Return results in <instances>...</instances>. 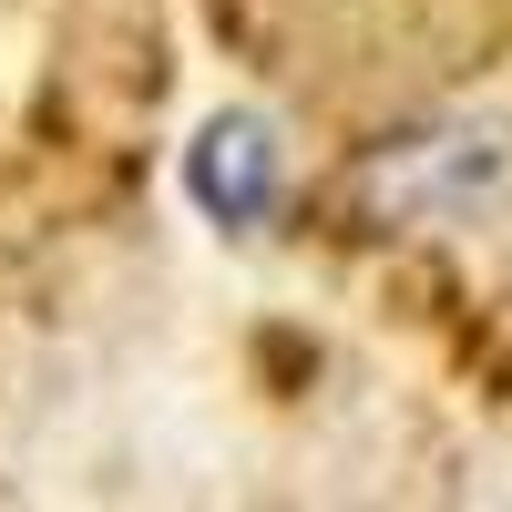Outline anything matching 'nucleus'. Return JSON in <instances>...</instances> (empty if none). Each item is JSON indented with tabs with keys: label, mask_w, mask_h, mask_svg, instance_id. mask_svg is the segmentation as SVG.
Wrapping results in <instances>:
<instances>
[{
	"label": "nucleus",
	"mask_w": 512,
	"mask_h": 512,
	"mask_svg": "<svg viewBox=\"0 0 512 512\" xmlns=\"http://www.w3.org/2000/svg\"><path fill=\"white\" fill-rule=\"evenodd\" d=\"M185 123V0H0V277L113 246Z\"/></svg>",
	"instance_id": "1"
}]
</instances>
